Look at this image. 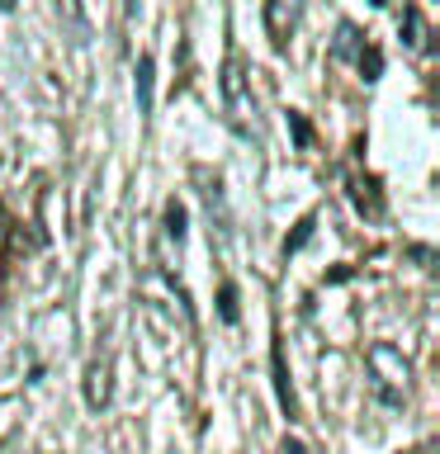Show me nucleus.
I'll return each mask as SVG.
<instances>
[{
  "label": "nucleus",
  "mask_w": 440,
  "mask_h": 454,
  "mask_svg": "<svg viewBox=\"0 0 440 454\" xmlns=\"http://www.w3.org/2000/svg\"><path fill=\"white\" fill-rule=\"evenodd\" d=\"M85 403H90V407L109 403V364L105 360H95L90 369H85Z\"/></svg>",
  "instance_id": "nucleus-2"
},
{
  "label": "nucleus",
  "mask_w": 440,
  "mask_h": 454,
  "mask_svg": "<svg viewBox=\"0 0 440 454\" xmlns=\"http://www.w3.org/2000/svg\"><path fill=\"white\" fill-rule=\"evenodd\" d=\"M308 237H312V218H303V223H298V232H294L289 241H284V251H298V247H303Z\"/></svg>",
  "instance_id": "nucleus-6"
},
{
  "label": "nucleus",
  "mask_w": 440,
  "mask_h": 454,
  "mask_svg": "<svg viewBox=\"0 0 440 454\" xmlns=\"http://www.w3.org/2000/svg\"><path fill=\"white\" fill-rule=\"evenodd\" d=\"M152 71H156L152 57H138V81L133 85H138V109L142 114H152Z\"/></svg>",
  "instance_id": "nucleus-4"
},
{
  "label": "nucleus",
  "mask_w": 440,
  "mask_h": 454,
  "mask_svg": "<svg viewBox=\"0 0 440 454\" xmlns=\"http://www.w3.org/2000/svg\"><path fill=\"white\" fill-rule=\"evenodd\" d=\"M223 99H227V114H232L237 123H247L251 114H255V105H251V95H247V81H241V67H237V62H227V71H223Z\"/></svg>",
  "instance_id": "nucleus-1"
},
{
  "label": "nucleus",
  "mask_w": 440,
  "mask_h": 454,
  "mask_svg": "<svg viewBox=\"0 0 440 454\" xmlns=\"http://www.w3.org/2000/svg\"><path fill=\"white\" fill-rule=\"evenodd\" d=\"M166 232L176 237V241L185 237V208L180 204H166Z\"/></svg>",
  "instance_id": "nucleus-5"
},
{
  "label": "nucleus",
  "mask_w": 440,
  "mask_h": 454,
  "mask_svg": "<svg viewBox=\"0 0 440 454\" xmlns=\"http://www.w3.org/2000/svg\"><path fill=\"white\" fill-rule=\"evenodd\" d=\"M294 5H265V24H270V38L275 43H284L289 38V28H294Z\"/></svg>",
  "instance_id": "nucleus-3"
},
{
  "label": "nucleus",
  "mask_w": 440,
  "mask_h": 454,
  "mask_svg": "<svg viewBox=\"0 0 440 454\" xmlns=\"http://www.w3.org/2000/svg\"><path fill=\"white\" fill-rule=\"evenodd\" d=\"M223 317H227V322L237 317V289H232V284H227V289H223Z\"/></svg>",
  "instance_id": "nucleus-7"
}]
</instances>
